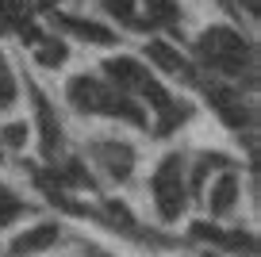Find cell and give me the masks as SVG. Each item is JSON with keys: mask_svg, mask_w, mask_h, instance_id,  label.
I'll list each match as a JSON object with an SVG mask.
<instances>
[{"mask_svg": "<svg viewBox=\"0 0 261 257\" xmlns=\"http://www.w3.org/2000/svg\"><path fill=\"white\" fill-rule=\"evenodd\" d=\"M154 200L162 219H177L185 208V173H180V158H165V165L154 173Z\"/></svg>", "mask_w": 261, "mask_h": 257, "instance_id": "obj_1", "label": "cell"}, {"mask_svg": "<svg viewBox=\"0 0 261 257\" xmlns=\"http://www.w3.org/2000/svg\"><path fill=\"white\" fill-rule=\"evenodd\" d=\"M242 54H246V42L238 39L234 31H223V27H215V31L204 35V58L215 65V69L238 73V69H242Z\"/></svg>", "mask_w": 261, "mask_h": 257, "instance_id": "obj_2", "label": "cell"}, {"mask_svg": "<svg viewBox=\"0 0 261 257\" xmlns=\"http://www.w3.org/2000/svg\"><path fill=\"white\" fill-rule=\"evenodd\" d=\"M50 242H58V223H39L35 230L19 234L16 246H12V253H19V257H27V253H42Z\"/></svg>", "mask_w": 261, "mask_h": 257, "instance_id": "obj_3", "label": "cell"}, {"mask_svg": "<svg viewBox=\"0 0 261 257\" xmlns=\"http://www.w3.org/2000/svg\"><path fill=\"white\" fill-rule=\"evenodd\" d=\"M104 69H108V77H112V81H119L123 89H139L142 81H146V69H139L130 58H115V62H108Z\"/></svg>", "mask_w": 261, "mask_h": 257, "instance_id": "obj_4", "label": "cell"}, {"mask_svg": "<svg viewBox=\"0 0 261 257\" xmlns=\"http://www.w3.org/2000/svg\"><path fill=\"white\" fill-rule=\"evenodd\" d=\"M238 200V181L234 177H223L219 185L212 188V215H227Z\"/></svg>", "mask_w": 261, "mask_h": 257, "instance_id": "obj_5", "label": "cell"}, {"mask_svg": "<svg viewBox=\"0 0 261 257\" xmlns=\"http://www.w3.org/2000/svg\"><path fill=\"white\" fill-rule=\"evenodd\" d=\"M100 161L112 177H127L130 173V150L127 146H100Z\"/></svg>", "mask_w": 261, "mask_h": 257, "instance_id": "obj_6", "label": "cell"}, {"mask_svg": "<svg viewBox=\"0 0 261 257\" xmlns=\"http://www.w3.org/2000/svg\"><path fill=\"white\" fill-rule=\"evenodd\" d=\"M146 54L154 58V62L162 65L165 73H185V77H188V62H185L180 54H173V50L165 46V42H150V50H146Z\"/></svg>", "mask_w": 261, "mask_h": 257, "instance_id": "obj_7", "label": "cell"}, {"mask_svg": "<svg viewBox=\"0 0 261 257\" xmlns=\"http://www.w3.org/2000/svg\"><path fill=\"white\" fill-rule=\"evenodd\" d=\"M58 23H62L65 31H77V35H85L89 42H112V31H108V27H100V23H85V19H69V16H62Z\"/></svg>", "mask_w": 261, "mask_h": 257, "instance_id": "obj_8", "label": "cell"}, {"mask_svg": "<svg viewBox=\"0 0 261 257\" xmlns=\"http://www.w3.org/2000/svg\"><path fill=\"white\" fill-rule=\"evenodd\" d=\"M39 123H42V146H46V153H54V146H58V119H54V112H50V104L46 100H39Z\"/></svg>", "mask_w": 261, "mask_h": 257, "instance_id": "obj_9", "label": "cell"}, {"mask_svg": "<svg viewBox=\"0 0 261 257\" xmlns=\"http://www.w3.org/2000/svg\"><path fill=\"white\" fill-rule=\"evenodd\" d=\"M146 12H150V23H177L173 0H146Z\"/></svg>", "mask_w": 261, "mask_h": 257, "instance_id": "obj_10", "label": "cell"}, {"mask_svg": "<svg viewBox=\"0 0 261 257\" xmlns=\"http://www.w3.org/2000/svg\"><path fill=\"white\" fill-rule=\"evenodd\" d=\"M19 215V203H16V196L8 192V188H0V226L8 223V219H16Z\"/></svg>", "mask_w": 261, "mask_h": 257, "instance_id": "obj_11", "label": "cell"}, {"mask_svg": "<svg viewBox=\"0 0 261 257\" xmlns=\"http://www.w3.org/2000/svg\"><path fill=\"white\" fill-rule=\"evenodd\" d=\"M19 16H23V4H19V0H0V27L19 23Z\"/></svg>", "mask_w": 261, "mask_h": 257, "instance_id": "obj_12", "label": "cell"}, {"mask_svg": "<svg viewBox=\"0 0 261 257\" xmlns=\"http://www.w3.org/2000/svg\"><path fill=\"white\" fill-rule=\"evenodd\" d=\"M39 62H42V65L65 62V46H62V42H50V46H42V50H39Z\"/></svg>", "mask_w": 261, "mask_h": 257, "instance_id": "obj_13", "label": "cell"}, {"mask_svg": "<svg viewBox=\"0 0 261 257\" xmlns=\"http://www.w3.org/2000/svg\"><path fill=\"white\" fill-rule=\"evenodd\" d=\"M4 142L8 146H23L27 142V123H8V127H4Z\"/></svg>", "mask_w": 261, "mask_h": 257, "instance_id": "obj_14", "label": "cell"}, {"mask_svg": "<svg viewBox=\"0 0 261 257\" xmlns=\"http://www.w3.org/2000/svg\"><path fill=\"white\" fill-rule=\"evenodd\" d=\"M108 12L119 19H130V0H108Z\"/></svg>", "mask_w": 261, "mask_h": 257, "instance_id": "obj_15", "label": "cell"}]
</instances>
